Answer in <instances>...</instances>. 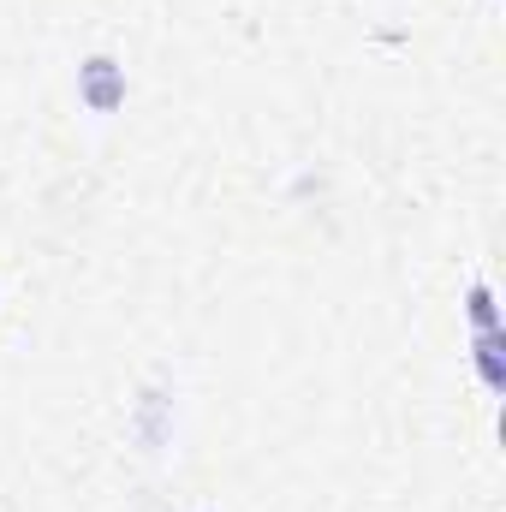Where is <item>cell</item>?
<instances>
[{"mask_svg": "<svg viewBox=\"0 0 506 512\" xmlns=\"http://www.w3.org/2000/svg\"><path fill=\"white\" fill-rule=\"evenodd\" d=\"M78 96H84L90 114H114V108L126 102V66L108 60V54L84 60V66H78Z\"/></svg>", "mask_w": 506, "mask_h": 512, "instance_id": "6da1fadb", "label": "cell"}, {"mask_svg": "<svg viewBox=\"0 0 506 512\" xmlns=\"http://www.w3.org/2000/svg\"><path fill=\"white\" fill-rule=\"evenodd\" d=\"M477 370H483V382H489V387H506V364H501V328H483V340H477Z\"/></svg>", "mask_w": 506, "mask_h": 512, "instance_id": "7a4b0ae2", "label": "cell"}, {"mask_svg": "<svg viewBox=\"0 0 506 512\" xmlns=\"http://www.w3.org/2000/svg\"><path fill=\"white\" fill-rule=\"evenodd\" d=\"M471 322L477 328H495V292L489 286H471Z\"/></svg>", "mask_w": 506, "mask_h": 512, "instance_id": "3957f363", "label": "cell"}]
</instances>
